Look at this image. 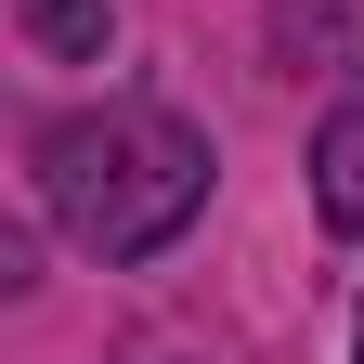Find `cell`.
<instances>
[{
    "mask_svg": "<svg viewBox=\"0 0 364 364\" xmlns=\"http://www.w3.org/2000/svg\"><path fill=\"white\" fill-rule=\"evenodd\" d=\"M39 196L91 260H156L208 208V130H182L169 105H78L39 130Z\"/></svg>",
    "mask_w": 364,
    "mask_h": 364,
    "instance_id": "1",
    "label": "cell"
},
{
    "mask_svg": "<svg viewBox=\"0 0 364 364\" xmlns=\"http://www.w3.org/2000/svg\"><path fill=\"white\" fill-rule=\"evenodd\" d=\"M312 208H326L338 235H364V105L326 117V144H312Z\"/></svg>",
    "mask_w": 364,
    "mask_h": 364,
    "instance_id": "2",
    "label": "cell"
},
{
    "mask_svg": "<svg viewBox=\"0 0 364 364\" xmlns=\"http://www.w3.org/2000/svg\"><path fill=\"white\" fill-rule=\"evenodd\" d=\"M105 14H117V0H26L39 53H65V65H91V53H105Z\"/></svg>",
    "mask_w": 364,
    "mask_h": 364,
    "instance_id": "3",
    "label": "cell"
},
{
    "mask_svg": "<svg viewBox=\"0 0 364 364\" xmlns=\"http://www.w3.org/2000/svg\"><path fill=\"white\" fill-rule=\"evenodd\" d=\"M351 364H364V326H351Z\"/></svg>",
    "mask_w": 364,
    "mask_h": 364,
    "instance_id": "4",
    "label": "cell"
}]
</instances>
